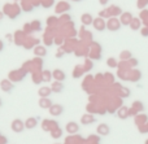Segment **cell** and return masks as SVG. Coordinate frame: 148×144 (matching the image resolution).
Masks as SVG:
<instances>
[{
  "instance_id": "1",
  "label": "cell",
  "mask_w": 148,
  "mask_h": 144,
  "mask_svg": "<svg viewBox=\"0 0 148 144\" xmlns=\"http://www.w3.org/2000/svg\"><path fill=\"white\" fill-rule=\"evenodd\" d=\"M12 130L14 132H22L23 130L26 129V126H25V122H22L21 119H14V121L12 122Z\"/></svg>"
},
{
  "instance_id": "2",
  "label": "cell",
  "mask_w": 148,
  "mask_h": 144,
  "mask_svg": "<svg viewBox=\"0 0 148 144\" xmlns=\"http://www.w3.org/2000/svg\"><path fill=\"white\" fill-rule=\"evenodd\" d=\"M49 113H51L52 116H55V117L60 116V114L64 113V106L60 105V104H53V105L49 108Z\"/></svg>"
},
{
  "instance_id": "3",
  "label": "cell",
  "mask_w": 148,
  "mask_h": 144,
  "mask_svg": "<svg viewBox=\"0 0 148 144\" xmlns=\"http://www.w3.org/2000/svg\"><path fill=\"white\" fill-rule=\"evenodd\" d=\"M36 125H38V118H35V117H31V118H27V119H26V122H25L26 129H29V130L35 129Z\"/></svg>"
},
{
  "instance_id": "4",
  "label": "cell",
  "mask_w": 148,
  "mask_h": 144,
  "mask_svg": "<svg viewBox=\"0 0 148 144\" xmlns=\"http://www.w3.org/2000/svg\"><path fill=\"white\" fill-rule=\"evenodd\" d=\"M39 105H40V108H43V109H49L53 104H52V101L49 100L48 98H40L39 99Z\"/></svg>"
},
{
  "instance_id": "5",
  "label": "cell",
  "mask_w": 148,
  "mask_h": 144,
  "mask_svg": "<svg viewBox=\"0 0 148 144\" xmlns=\"http://www.w3.org/2000/svg\"><path fill=\"white\" fill-rule=\"evenodd\" d=\"M78 130H79V125L75 124V122H69L66 125V131L69 134H75V132H78Z\"/></svg>"
},
{
  "instance_id": "6",
  "label": "cell",
  "mask_w": 148,
  "mask_h": 144,
  "mask_svg": "<svg viewBox=\"0 0 148 144\" xmlns=\"http://www.w3.org/2000/svg\"><path fill=\"white\" fill-rule=\"evenodd\" d=\"M52 75H53L55 79H56V81H60V82L65 81V78H66V74H65L62 70H55V72L52 73Z\"/></svg>"
},
{
  "instance_id": "7",
  "label": "cell",
  "mask_w": 148,
  "mask_h": 144,
  "mask_svg": "<svg viewBox=\"0 0 148 144\" xmlns=\"http://www.w3.org/2000/svg\"><path fill=\"white\" fill-rule=\"evenodd\" d=\"M62 91H64V86H62V83L60 82V81H56V82L52 85V92L59 93V92H62Z\"/></svg>"
},
{
  "instance_id": "8",
  "label": "cell",
  "mask_w": 148,
  "mask_h": 144,
  "mask_svg": "<svg viewBox=\"0 0 148 144\" xmlns=\"http://www.w3.org/2000/svg\"><path fill=\"white\" fill-rule=\"evenodd\" d=\"M109 131H110L109 126H108L107 124H101V125H99V127H97V132L101 134V135H108Z\"/></svg>"
},
{
  "instance_id": "9",
  "label": "cell",
  "mask_w": 148,
  "mask_h": 144,
  "mask_svg": "<svg viewBox=\"0 0 148 144\" xmlns=\"http://www.w3.org/2000/svg\"><path fill=\"white\" fill-rule=\"evenodd\" d=\"M1 90L5 91V92H10V91L13 90V85L10 82H8V81H3L1 82Z\"/></svg>"
},
{
  "instance_id": "10",
  "label": "cell",
  "mask_w": 148,
  "mask_h": 144,
  "mask_svg": "<svg viewBox=\"0 0 148 144\" xmlns=\"http://www.w3.org/2000/svg\"><path fill=\"white\" fill-rule=\"evenodd\" d=\"M52 92V88H49V87H42L40 90H39V96L40 98H47V96L49 95V93Z\"/></svg>"
},
{
  "instance_id": "11",
  "label": "cell",
  "mask_w": 148,
  "mask_h": 144,
  "mask_svg": "<svg viewBox=\"0 0 148 144\" xmlns=\"http://www.w3.org/2000/svg\"><path fill=\"white\" fill-rule=\"evenodd\" d=\"M82 22H83V25H91L92 16L88 14V13H84V14L82 16Z\"/></svg>"
},
{
  "instance_id": "12",
  "label": "cell",
  "mask_w": 148,
  "mask_h": 144,
  "mask_svg": "<svg viewBox=\"0 0 148 144\" xmlns=\"http://www.w3.org/2000/svg\"><path fill=\"white\" fill-rule=\"evenodd\" d=\"M95 29H96V30H99V31H103L105 29V23H104V21H101L99 18V20H96L95 21Z\"/></svg>"
},
{
  "instance_id": "13",
  "label": "cell",
  "mask_w": 148,
  "mask_h": 144,
  "mask_svg": "<svg viewBox=\"0 0 148 144\" xmlns=\"http://www.w3.org/2000/svg\"><path fill=\"white\" fill-rule=\"evenodd\" d=\"M34 53L36 55V56H46L47 55V51L44 47H36L35 49H34Z\"/></svg>"
},
{
  "instance_id": "14",
  "label": "cell",
  "mask_w": 148,
  "mask_h": 144,
  "mask_svg": "<svg viewBox=\"0 0 148 144\" xmlns=\"http://www.w3.org/2000/svg\"><path fill=\"white\" fill-rule=\"evenodd\" d=\"M95 121H96V118H95L94 116H84L83 118H82V124L83 125H87V124H90V122L92 124V122H95Z\"/></svg>"
},
{
  "instance_id": "15",
  "label": "cell",
  "mask_w": 148,
  "mask_h": 144,
  "mask_svg": "<svg viewBox=\"0 0 148 144\" xmlns=\"http://www.w3.org/2000/svg\"><path fill=\"white\" fill-rule=\"evenodd\" d=\"M43 75H44V77H46V78H44V79H46V81L51 79V78L53 77V75H52V73H51V72H44V73H43Z\"/></svg>"
},
{
  "instance_id": "16",
  "label": "cell",
  "mask_w": 148,
  "mask_h": 144,
  "mask_svg": "<svg viewBox=\"0 0 148 144\" xmlns=\"http://www.w3.org/2000/svg\"><path fill=\"white\" fill-rule=\"evenodd\" d=\"M108 65H109V66H116V61L113 59L108 60Z\"/></svg>"
},
{
  "instance_id": "17",
  "label": "cell",
  "mask_w": 148,
  "mask_h": 144,
  "mask_svg": "<svg viewBox=\"0 0 148 144\" xmlns=\"http://www.w3.org/2000/svg\"><path fill=\"white\" fill-rule=\"evenodd\" d=\"M107 1H108V0H100V3H101V4H105Z\"/></svg>"
},
{
  "instance_id": "18",
  "label": "cell",
  "mask_w": 148,
  "mask_h": 144,
  "mask_svg": "<svg viewBox=\"0 0 148 144\" xmlns=\"http://www.w3.org/2000/svg\"><path fill=\"white\" fill-rule=\"evenodd\" d=\"M144 144H148V139H147V140H146V143H144Z\"/></svg>"
}]
</instances>
